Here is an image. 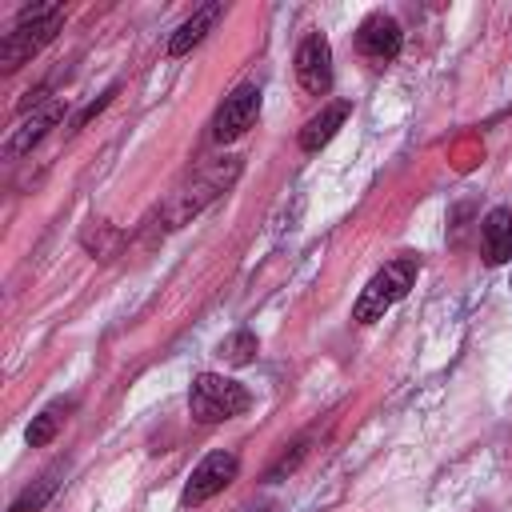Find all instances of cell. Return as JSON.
Listing matches in <instances>:
<instances>
[{
	"instance_id": "obj_7",
	"label": "cell",
	"mask_w": 512,
	"mask_h": 512,
	"mask_svg": "<svg viewBox=\"0 0 512 512\" xmlns=\"http://www.w3.org/2000/svg\"><path fill=\"white\" fill-rule=\"evenodd\" d=\"M296 80L304 92L324 96L332 88V44L320 32H308L296 48Z\"/></svg>"
},
{
	"instance_id": "obj_6",
	"label": "cell",
	"mask_w": 512,
	"mask_h": 512,
	"mask_svg": "<svg viewBox=\"0 0 512 512\" xmlns=\"http://www.w3.org/2000/svg\"><path fill=\"white\" fill-rule=\"evenodd\" d=\"M256 112H260V88H256V84L232 88V92L224 96V104L216 108V116H212V140L228 144V140L244 136V132L252 128Z\"/></svg>"
},
{
	"instance_id": "obj_13",
	"label": "cell",
	"mask_w": 512,
	"mask_h": 512,
	"mask_svg": "<svg viewBox=\"0 0 512 512\" xmlns=\"http://www.w3.org/2000/svg\"><path fill=\"white\" fill-rule=\"evenodd\" d=\"M68 408H72V400H56V404H48L40 416H32V424H28V432H24L28 448H44V444H52L56 432H60V424H64V416H68Z\"/></svg>"
},
{
	"instance_id": "obj_2",
	"label": "cell",
	"mask_w": 512,
	"mask_h": 512,
	"mask_svg": "<svg viewBox=\"0 0 512 512\" xmlns=\"http://www.w3.org/2000/svg\"><path fill=\"white\" fill-rule=\"evenodd\" d=\"M60 24H64V8L60 4H28V8H20L12 32H4V40H0V68L16 72L20 64H28L44 44L56 40Z\"/></svg>"
},
{
	"instance_id": "obj_18",
	"label": "cell",
	"mask_w": 512,
	"mask_h": 512,
	"mask_svg": "<svg viewBox=\"0 0 512 512\" xmlns=\"http://www.w3.org/2000/svg\"><path fill=\"white\" fill-rule=\"evenodd\" d=\"M260 512H268V508H260Z\"/></svg>"
},
{
	"instance_id": "obj_17",
	"label": "cell",
	"mask_w": 512,
	"mask_h": 512,
	"mask_svg": "<svg viewBox=\"0 0 512 512\" xmlns=\"http://www.w3.org/2000/svg\"><path fill=\"white\" fill-rule=\"evenodd\" d=\"M300 460H304V440H296V444H292V452H284V456H280V460L268 468V480H284V476H288V472H292Z\"/></svg>"
},
{
	"instance_id": "obj_1",
	"label": "cell",
	"mask_w": 512,
	"mask_h": 512,
	"mask_svg": "<svg viewBox=\"0 0 512 512\" xmlns=\"http://www.w3.org/2000/svg\"><path fill=\"white\" fill-rule=\"evenodd\" d=\"M236 176H240V156H220V160L204 164V168H200L192 180H184V184L168 196V204L160 208L164 232H172V228L188 224L192 216H200L212 200H220V196L236 184Z\"/></svg>"
},
{
	"instance_id": "obj_10",
	"label": "cell",
	"mask_w": 512,
	"mask_h": 512,
	"mask_svg": "<svg viewBox=\"0 0 512 512\" xmlns=\"http://www.w3.org/2000/svg\"><path fill=\"white\" fill-rule=\"evenodd\" d=\"M224 16V4L220 0H212V4H204V8H196L176 32H172V40H168V56H188L212 28H216V20Z\"/></svg>"
},
{
	"instance_id": "obj_9",
	"label": "cell",
	"mask_w": 512,
	"mask_h": 512,
	"mask_svg": "<svg viewBox=\"0 0 512 512\" xmlns=\"http://www.w3.org/2000/svg\"><path fill=\"white\" fill-rule=\"evenodd\" d=\"M64 116V104L52 96V100H44L40 108H32V116L8 136V144H4V156L8 160H16V156H24V152H32L44 136H48V128H56V120Z\"/></svg>"
},
{
	"instance_id": "obj_8",
	"label": "cell",
	"mask_w": 512,
	"mask_h": 512,
	"mask_svg": "<svg viewBox=\"0 0 512 512\" xmlns=\"http://www.w3.org/2000/svg\"><path fill=\"white\" fill-rule=\"evenodd\" d=\"M400 44H404V32H400V24H396L392 16H384V12H372V16L356 28V48H360V56H368L372 64L396 60V56H400Z\"/></svg>"
},
{
	"instance_id": "obj_11",
	"label": "cell",
	"mask_w": 512,
	"mask_h": 512,
	"mask_svg": "<svg viewBox=\"0 0 512 512\" xmlns=\"http://www.w3.org/2000/svg\"><path fill=\"white\" fill-rule=\"evenodd\" d=\"M348 112H352V104H348V100H336V104L320 108V112L300 128V148H304V152H320V148L336 136V128L348 120Z\"/></svg>"
},
{
	"instance_id": "obj_3",
	"label": "cell",
	"mask_w": 512,
	"mask_h": 512,
	"mask_svg": "<svg viewBox=\"0 0 512 512\" xmlns=\"http://www.w3.org/2000/svg\"><path fill=\"white\" fill-rule=\"evenodd\" d=\"M252 408V392L220 372H200L188 388V412L196 424H224Z\"/></svg>"
},
{
	"instance_id": "obj_14",
	"label": "cell",
	"mask_w": 512,
	"mask_h": 512,
	"mask_svg": "<svg viewBox=\"0 0 512 512\" xmlns=\"http://www.w3.org/2000/svg\"><path fill=\"white\" fill-rule=\"evenodd\" d=\"M120 240H124V236H120L112 224H104V220H100V224L92 220V224L84 228V248H88V252H96L100 260H112V256H116V248H120Z\"/></svg>"
},
{
	"instance_id": "obj_4",
	"label": "cell",
	"mask_w": 512,
	"mask_h": 512,
	"mask_svg": "<svg viewBox=\"0 0 512 512\" xmlns=\"http://www.w3.org/2000/svg\"><path fill=\"white\" fill-rule=\"evenodd\" d=\"M416 272H420L416 256L388 260V264L360 288V296H356V304H352V320H356V324H372V320H380L392 304H400V300L408 296Z\"/></svg>"
},
{
	"instance_id": "obj_5",
	"label": "cell",
	"mask_w": 512,
	"mask_h": 512,
	"mask_svg": "<svg viewBox=\"0 0 512 512\" xmlns=\"http://www.w3.org/2000/svg\"><path fill=\"white\" fill-rule=\"evenodd\" d=\"M236 468H240L236 452H228V448L208 452V456L192 468V476H188V484H184V492H180V504H184V508H200L204 500H212L216 492H224V488L236 480Z\"/></svg>"
},
{
	"instance_id": "obj_16",
	"label": "cell",
	"mask_w": 512,
	"mask_h": 512,
	"mask_svg": "<svg viewBox=\"0 0 512 512\" xmlns=\"http://www.w3.org/2000/svg\"><path fill=\"white\" fill-rule=\"evenodd\" d=\"M112 96H116V84H112V88H104V92H100V96H96L92 104H84V112H80V116L72 120V132H80V128H84V124H88L92 116H100V112H104V108L112 104Z\"/></svg>"
},
{
	"instance_id": "obj_15",
	"label": "cell",
	"mask_w": 512,
	"mask_h": 512,
	"mask_svg": "<svg viewBox=\"0 0 512 512\" xmlns=\"http://www.w3.org/2000/svg\"><path fill=\"white\" fill-rule=\"evenodd\" d=\"M220 356H224L228 364H252V356H256V336H252L248 328L232 332V336L220 344Z\"/></svg>"
},
{
	"instance_id": "obj_12",
	"label": "cell",
	"mask_w": 512,
	"mask_h": 512,
	"mask_svg": "<svg viewBox=\"0 0 512 512\" xmlns=\"http://www.w3.org/2000/svg\"><path fill=\"white\" fill-rule=\"evenodd\" d=\"M484 260L488 264H508L512 260V212L508 208H492L484 216Z\"/></svg>"
}]
</instances>
